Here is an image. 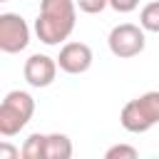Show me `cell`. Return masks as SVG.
I'll list each match as a JSON object with an SVG mask.
<instances>
[{"mask_svg":"<svg viewBox=\"0 0 159 159\" xmlns=\"http://www.w3.org/2000/svg\"><path fill=\"white\" fill-rule=\"evenodd\" d=\"M77 22V0H40L35 32L45 45L65 42Z\"/></svg>","mask_w":159,"mask_h":159,"instance_id":"6da1fadb","label":"cell"},{"mask_svg":"<svg viewBox=\"0 0 159 159\" xmlns=\"http://www.w3.org/2000/svg\"><path fill=\"white\" fill-rule=\"evenodd\" d=\"M119 122L132 134L149 132L154 124H159V92L152 89L139 94L137 99H129L119 112Z\"/></svg>","mask_w":159,"mask_h":159,"instance_id":"7a4b0ae2","label":"cell"},{"mask_svg":"<svg viewBox=\"0 0 159 159\" xmlns=\"http://www.w3.org/2000/svg\"><path fill=\"white\" fill-rule=\"evenodd\" d=\"M35 114V99L25 89H10L0 102V134L15 137Z\"/></svg>","mask_w":159,"mask_h":159,"instance_id":"3957f363","label":"cell"},{"mask_svg":"<svg viewBox=\"0 0 159 159\" xmlns=\"http://www.w3.org/2000/svg\"><path fill=\"white\" fill-rule=\"evenodd\" d=\"M144 27L142 25H132V22H122V25H114L109 37H107V45H109V52L119 60H129V57H137L144 52V45H147V37H144Z\"/></svg>","mask_w":159,"mask_h":159,"instance_id":"277c9868","label":"cell"},{"mask_svg":"<svg viewBox=\"0 0 159 159\" xmlns=\"http://www.w3.org/2000/svg\"><path fill=\"white\" fill-rule=\"evenodd\" d=\"M30 45V27L22 15L2 12L0 15V50L7 55H17Z\"/></svg>","mask_w":159,"mask_h":159,"instance_id":"5b68a950","label":"cell"},{"mask_svg":"<svg viewBox=\"0 0 159 159\" xmlns=\"http://www.w3.org/2000/svg\"><path fill=\"white\" fill-rule=\"evenodd\" d=\"M57 60H52L50 55H30L27 60H25V67H22V75H25V82L30 84V87H37V89H42V87H50L52 82H55V77H57Z\"/></svg>","mask_w":159,"mask_h":159,"instance_id":"8992f818","label":"cell"},{"mask_svg":"<svg viewBox=\"0 0 159 159\" xmlns=\"http://www.w3.org/2000/svg\"><path fill=\"white\" fill-rule=\"evenodd\" d=\"M92 60H94V55H92L89 45H84V42H65L60 55H57V65L67 75L87 72L92 67Z\"/></svg>","mask_w":159,"mask_h":159,"instance_id":"52a82bcc","label":"cell"},{"mask_svg":"<svg viewBox=\"0 0 159 159\" xmlns=\"http://www.w3.org/2000/svg\"><path fill=\"white\" fill-rule=\"evenodd\" d=\"M72 157V142L67 134H47L45 139V159H70Z\"/></svg>","mask_w":159,"mask_h":159,"instance_id":"ba28073f","label":"cell"},{"mask_svg":"<svg viewBox=\"0 0 159 159\" xmlns=\"http://www.w3.org/2000/svg\"><path fill=\"white\" fill-rule=\"evenodd\" d=\"M45 139H47V134H40V132H35V134H30L27 139H25V144H22V157L25 159H45Z\"/></svg>","mask_w":159,"mask_h":159,"instance_id":"9c48e42d","label":"cell"},{"mask_svg":"<svg viewBox=\"0 0 159 159\" xmlns=\"http://www.w3.org/2000/svg\"><path fill=\"white\" fill-rule=\"evenodd\" d=\"M139 25L147 32H159V0H152L139 12Z\"/></svg>","mask_w":159,"mask_h":159,"instance_id":"30bf717a","label":"cell"},{"mask_svg":"<svg viewBox=\"0 0 159 159\" xmlns=\"http://www.w3.org/2000/svg\"><path fill=\"white\" fill-rule=\"evenodd\" d=\"M104 157H107V159H137L139 152H137L132 144H114V147H109V149L104 152Z\"/></svg>","mask_w":159,"mask_h":159,"instance_id":"8fae6325","label":"cell"},{"mask_svg":"<svg viewBox=\"0 0 159 159\" xmlns=\"http://www.w3.org/2000/svg\"><path fill=\"white\" fill-rule=\"evenodd\" d=\"M109 5V0H77V7L87 15H97Z\"/></svg>","mask_w":159,"mask_h":159,"instance_id":"7c38bea8","label":"cell"},{"mask_svg":"<svg viewBox=\"0 0 159 159\" xmlns=\"http://www.w3.org/2000/svg\"><path fill=\"white\" fill-rule=\"evenodd\" d=\"M109 7L124 15V12H132V10H137V7H139V0H109Z\"/></svg>","mask_w":159,"mask_h":159,"instance_id":"4fadbf2b","label":"cell"},{"mask_svg":"<svg viewBox=\"0 0 159 159\" xmlns=\"http://www.w3.org/2000/svg\"><path fill=\"white\" fill-rule=\"evenodd\" d=\"M20 154H22V152L15 149V147H10L7 142L0 144V159H15V157H20Z\"/></svg>","mask_w":159,"mask_h":159,"instance_id":"5bb4252c","label":"cell"},{"mask_svg":"<svg viewBox=\"0 0 159 159\" xmlns=\"http://www.w3.org/2000/svg\"><path fill=\"white\" fill-rule=\"evenodd\" d=\"M0 2H7V0H0Z\"/></svg>","mask_w":159,"mask_h":159,"instance_id":"9a60e30c","label":"cell"}]
</instances>
